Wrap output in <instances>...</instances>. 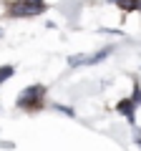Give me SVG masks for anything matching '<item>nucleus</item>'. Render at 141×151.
Returning a JSON list of instances; mask_svg holds the SVG:
<instances>
[{
  "label": "nucleus",
  "mask_w": 141,
  "mask_h": 151,
  "mask_svg": "<svg viewBox=\"0 0 141 151\" xmlns=\"http://www.w3.org/2000/svg\"><path fill=\"white\" fill-rule=\"evenodd\" d=\"M45 10V0H15L8 5L10 18H35Z\"/></svg>",
  "instance_id": "f257e3e1"
},
{
  "label": "nucleus",
  "mask_w": 141,
  "mask_h": 151,
  "mask_svg": "<svg viewBox=\"0 0 141 151\" xmlns=\"http://www.w3.org/2000/svg\"><path fill=\"white\" fill-rule=\"evenodd\" d=\"M43 98H45V86H28L18 98V108L23 111H40L43 108Z\"/></svg>",
  "instance_id": "f03ea898"
},
{
  "label": "nucleus",
  "mask_w": 141,
  "mask_h": 151,
  "mask_svg": "<svg viewBox=\"0 0 141 151\" xmlns=\"http://www.w3.org/2000/svg\"><path fill=\"white\" fill-rule=\"evenodd\" d=\"M111 50L114 48H103V50H98V53H93V55H70L68 63L70 65H93V63H98V60H103Z\"/></svg>",
  "instance_id": "7ed1b4c3"
},
{
  "label": "nucleus",
  "mask_w": 141,
  "mask_h": 151,
  "mask_svg": "<svg viewBox=\"0 0 141 151\" xmlns=\"http://www.w3.org/2000/svg\"><path fill=\"white\" fill-rule=\"evenodd\" d=\"M136 106H139V103H136V101H134V96H131V98H126V101H121V103H119V113H121V116H126V119L134 124Z\"/></svg>",
  "instance_id": "20e7f679"
},
{
  "label": "nucleus",
  "mask_w": 141,
  "mask_h": 151,
  "mask_svg": "<svg viewBox=\"0 0 141 151\" xmlns=\"http://www.w3.org/2000/svg\"><path fill=\"white\" fill-rule=\"evenodd\" d=\"M111 3H116V5H119L121 10H126V13L141 10V0H111Z\"/></svg>",
  "instance_id": "39448f33"
},
{
  "label": "nucleus",
  "mask_w": 141,
  "mask_h": 151,
  "mask_svg": "<svg viewBox=\"0 0 141 151\" xmlns=\"http://www.w3.org/2000/svg\"><path fill=\"white\" fill-rule=\"evenodd\" d=\"M10 76H13V65H3L0 68V83H5Z\"/></svg>",
  "instance_id": "423d86ee"
}]
</instances>
